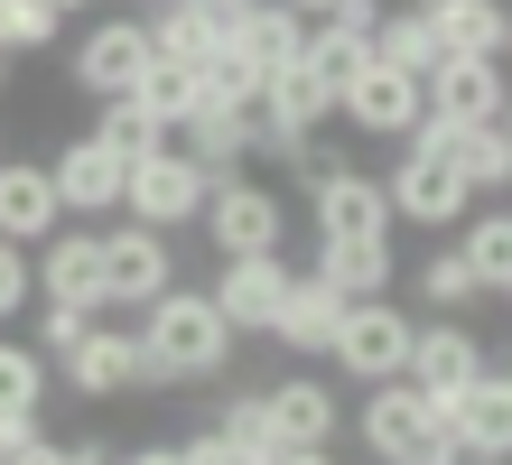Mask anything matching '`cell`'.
<instances>
[{"label": "cell", "mask_w": 512, "mask_h": 465, "mask_svg": "<svg viewBox=\"0 0 512 465\" xmlns=\"http://www.w3.org/2000/svg\"><path fill=\"white\" fill-rule=\"evenodd\" d=\"M233 363V326L205 289H159L140 307V391H187Z\"/></svg>", "instance_id": "cell-1"}, {"label": "cell", "mask_w": 512, "mask_h": 465, "mask_svg": "<svg viewBox=\"0 0 512 465\" xmlns=\"http://www.w3.org/2000/svg\"><path fill=\"white\" fill-rule=\"evenodd\" d=\"M354 438L373 447V465H475L466 438L438 419V400L391 372V382H364V410H354Z\"/></svg>", "instance_id": "cell-2"}, {"label": "cell", "mask_w": 512, "mask_h": 465, "mask_svg": "<svg viewBox=\"0 0 512 465\" xmlns=\"http://www.w3.org/2000/svg\"><path fill=\"white\" fill-rule=\"evenodd\" d=\"M382 186H391V214H401V224H429V233H447V224L475 214V186L457 177V159H447L438 140H410Z\"/></svg>", "instance_id": "cell-3"}, {"label": "cell", "mask_w": 512, "mask_h": 465, "mask_svg": "<svg viewBox=\"0 0 512 465\" xmlns=\"http://www.w3.org/2000/svg\"><path fill=\"white\" fill-rule=\"evenodd\" d=\"M205 196H215V177H205L187 149H149V159H131V186H122V214H140V224H159V233H177V224H196L205 214Z\"/></svg>", "instance_id": "cell-4"}, {"label": "cell", "mask_w": 512, "mask_h": 465, "mask_svg": "<svg viewBox=\"0 0 512 465\" xmlns=\"http://www.w3.org/2000/svg\"><path fill=\"white\" fill-rule=\"evenodd\" d=\"M196 224H205L215 252H280L289 205H280V186H261V177H215V196H205Z\"/></svg>", "instance_id": "cell-5"}, {"label": "cell", "mask_w": 512, "mask_h": 465, "mask_svg": "<svg viewBox=\"0 0 512 465\" xmlns=\"http://www.w3.org/2000/svg\"><path fill=\"white\" fill-rule=\"evenodd\" d=\"M410 317L391 307V289L382 298H354L345 307V326H336V345H326V363H345L354 382H391V372H410Z\"/></svg>", "instance_id": "cell-6"}, {"label": "cell", "mask_w": 512, "mask_h": 465, "mask_svg": "<svg viewBox=\"0 0 512 465\" xmlns=\"http://www.w3.org/2000/svg\"><path fill=\"white\" fill-rule=\"evenodd\" d=\"M159 289H177V233H159V224H112L103 233V298L112 307H149Z\"/></svg>", "instance_id": "cell-7"}, {"label": "cell", "mask_w": 512, "mask_h": 465, "mask_svg": "<svg viewBox=\"0 0 512 465\" xmlns=\"http://www.w3.org/2000/svg\"><path fill=\"white\" fill-rule=\"evenodd\" d=\"M149 56H159V47H149V19H94V28L75 38V66H66V75L94 93V103H112V93H140Z\"/></svg>", "instance_id": "cell-8"}, {"label": "cell", "mask_w": 512, "mask_h": 465, "mask_svg": "<svg viewBox=\"0 0 512 465\" xmlns=\"http://www.w3.org/2000/svg\"><path fill=\"white\" fill-rule=\"evenodd\" d=\"M289 261L280 252H224V270H215V289H205V298H215L224 307V326L233 335H270V317H280V298H289Z\"/></svg>", "instance_id": "cell-9"}, {"label": "cell", "mask_w": 512, "mask_h": 465, "mask_svg": "<svg viewBox=\"0 0 512 465\" xmlns=\"http://www.w3.org/2000/svg\"><path fill=\"white\" fill-rule=\"evenodd\" d=\"M485 363H494V345H485V335H475L466 317H429V326L410 335V382L429 391L438 410H447V400H457V391H466Z\"/></svg>", "instance_id": "cell-10"}, {"label": "cell", "mask_w": 512, "mask_h": 465, "mask_svg": "<svg viewBox=\"0 0 512 465\" xmlns=\"http://www.w3.org/2000/svg\"><path fill=\"white\" fill-rule=\"evenodd\" d=\"M336 112H345L364 140H410L419 112H429V93H419V75H401V66H382V56H373V66L336 93Z\"/></svg>", "instance_id": "cell-11"}, {"label": "cell", "mask_w": 512, "mask_h": 465, "mask_svg": "<svg viewBox=\"0 0 512 465\" xmlns=\"http://www.w3.org/2000/svg\"><path fill=\"white\" fill-rule=\"evenodd\" d=\"M438 419L466 438V456H475V465H512V372H503V363H485V372H475V382L447 400Z\"/></svg>", "instance_id": "cell-12"}, {"label": "cell", "mask_w": 512, "mask_h": 465, "mask_svg": "<svg viewBox=\"0 0 512 465\" xmlns=\"http://www.w3.org/2000/svg\"><path fill=\"white\" fill-rule=\"evenodd\" d=\"M66 372V391L75 400H122V391H140V326H84V345L56 363Z\"/></svg>", "instance_id": "cell-13"}, {"label": "cell", "mask_w": 512, "mask_h": 465, "mask_svg": "<svg viewBox=\"0 0 512 465\" xmlns=\"http://www.w3.org/2000/svg\"><path fill=\"white\" fill-rule=\"evenodd\" d=\"M47 168H56V205H66V214H122L131 159H122V149H103L94 131H84V140H66Z\"/></svg>", "instance_id": "cell-14"}, {"label": "cell", "mask_w": 512, "mask_h": 465, "mask_svg": "<svg viewBox=\"0 0 512 465\" xmlns=\"http://www.w3.org/2000/svg\"><path fill=\"white\" fill-rule=\"evenodd\" d=\"M410 140H438L475 196H512V140H503V121H438V112H419Z\"/></svg>", "instance_id": "cell-15"}, {"label": "cell", "mask_w": 512, "mask_h": 465, "mask_svg": "<svg viewBox=\"0 0 512 465\" xmlns=\"http://www.w3.org/2000/svg\"><path fill=\"white\" fill-rule=\"evenodd\" d=\"M28 261H38V298H75V307H94V317L112 307V298H103V233L56 224Z\"/></svg>", "instance_id": "cell-16"}, {"label": "cell", "mask_w": 512, "mask_h": 465, "mask_svg": "<svg viewBox=\"0 0 512 465\" xmlns=\"http://www.w3.org/2000/svg\"><path fill=\"white\" fill-rule=\"evenodd\" d=\"M419 93H429L438 121H494L512 75H503V56H438V66L419 75Z\"/></svg>", "instance_id": "cell-17"}, {"label": "cell", "mask_w": 512, "mask_h": 465, "mask_svg": "<svg viewBox=\"0 0 512 465\" xmlns=\"http://www.w3.org/2000/svg\"><path fill=\"white\" fill-rule=\"evenodd\" d=\"M308 224H317V242H345V233H391L401 214H391V186L382 177L336 168L326 186H308Z\"/></svg>", "instance_id": "cell-18"}, {"label": "cell", "mask_w": 512, "mask_h": 465, "mask_svg": "<svg viewBox=\"0 0 512 465\" xmlns=\"http://www.w3.org/2000/svg\"><path fill=\"white\" fill-rule=\"evenodd\" d=\"M56 224H66V205H56V168L47 159H0V233L38 252Z\"/></svg>", "instance_id": "cell-19"}, {"label": "cell", "mask_w": 512, "mask_h": 465, "mask_svg": "<svg viewBox=\"0 0 512 465\" xmlns=\"http://www.w3.org/2000/svg\"><path fill=\"white\" fill-rule=\"evenodd\" d=\"M177 149H187L205 177H243V159H252V112H243V103H215V93H205V103L177 121Z\"/></svg>", "instance_id": "cell-20"}, {"label": "cell", "mask_w": 512, "mask_h": 465, "mask_svg": "<svg viewBox=\"0 0 512 465\" xmlns=\"http://www.w3.org/2000/svg\"><path fill=\"white\" fill-rule=\"evenodd\" d=\"M345 289H336V279H326V270H308V279H289V298H280V317H270V335H280V345L289 354H326V345H336V326H345Z\"/></svg>", "instance_id": "cell-21"}, {"label": "cell", "mask_w": 512, "mask_h": 465, "mask_svg": "<svg viewBox=\"0 0 512 465\" xmlns=\"http://www.w3.org/2000/svg\"><path fill=\"white\" fill-rule=\"evenodd\" d=\"M261 400H270V428H280L289 447H336V428H345V400L326 391V382H308V372L270 382Z\"/></svg>", "instance_id": "cell-22"}, {"label": "cell", "mask_w": 512, "mask_h": 465, "mask_svg": "<svg viewBox=\"0 0 512 465\" xmlns=\"http://www.w3.org/2000/svg\"><path fill=\"white\" fill-rule=\"evenodd\" d=\"M317 270L336 279L345 298H382L391 279H401V252H391V233H345V242H317Z\"/></svg>", "instance_id": "cell-23"}, {"label": "cell", "mask_w": 512, "mask_h": 465, "mask_svg": "<svg viewBox=\"0 0 512 465\" xmlns=\"http://www.w3.org/2000/svg\"><path fill=\"white\" fill-rule=\"evenodd\" d=\"M419 19L438 28L447 56H503V0H419Z\"/></svg>", "instance_id": "cell-24"}, {"label": "cell", "mask_w": 512, "mask_h": 465, "mask_svg": "<svg viewBox=\"0 0 512 465\" xmlns=\"http://www.w3.org/2000/svg\"><path fill=\"white\" fill-rule=\"evenodd\" d=\"M224 47L261 56V66H289V56H308V19H298L289 0H252V10H243V28H233Z\"/></svg>", "instance_id": "cell-25"}, {"label": "cell", "mask_w": 512, "mask_h": 465, "mask_svg": "<svg viewBox=\"0 0 512 465\" xmlns=\"http://www.w3.org/2000/svg\"><path fill=\"white\" fill-rule=\"evenodd\" d=\"M215 428H224L233 465H280V456H289V438H280V428H270V400H261V391H233Z\"/></svg>", "instance_id": "cell-26"}, {"label": "cell", "mask_w": 512, "mask_h": 465, "mask_svg": "<svg viewBox=\"0 0 512 465\" xmlns=\"http://www.w3.org/2000/svg\"><path fill=\"white\" fill-rule=\"evenodd\" d=\"M308 66L345 93L354 75L373 66V28H354V19H308Z\"/></svg>", "instance_id": "cell-27"}, {"label": "cell", "mask_w": 512, "mask_h": 465, "mask_svg": "<svg viewBox=\"0 0 512 465\" xmlns=\"http://www.w3.org/2000/svg\"><path fill=\"white\" fill-rule=\"evenodd\" d=\"M38 410H47V354L0 326V419H38Z\"/></svg>", "instance_id": "cell-28"}, {"label": "cell", "mask_w": 512, "mask_h": 465, "mask_svg": "<svg viewBox=\"0 0 512 465\" xmlns=\"http://www.w3.org/2000/svg\"><path fill=\"white\" fill-rule=\"evenodd\" d=\"M373 56H382V66H401V75H429L447 47H438V28L419 19V10H382L373 19Z\"/></svg>", "instance_id": "cell-29"}, {"label": "cell", "mask_w": 512, "mask_h": 465, "mask_svg": "<svg viewBox=\"0 0 512 465\" xmlns=\"http://www.w3.org/2000/svg\"><path fill=\"white\" fill-rule=\"evenodd\" d=\"M94 140H103V149H122V159H149V149H168L177 131L140 103V93H112V103H103V121H94Z\"/></svg>", "instance_id": "cell-30"}, {"label": "cell", "mask_w": 512, "mask_h": 465, "mask_svg": "<svg viewBox=\"0 0 512 465\" xmlns=\"http://www.w3.org/2000/svg\"><path fill=\"white\" fill-rule=\"evenodd\" d=\"M466 270L485 279V289H512V205H494V214H466Z\"/></svg>", "instance_id": "cell-31"}, {"label": "cell", "mask_w": 512, "mask_h": 465, "mask_svg": "<svg viewBox=\"0 0 512 465\" xmlns=\"http://www.w3.org/2000/svg\"><path fill=\"white\" fill-rule=\"evenodd\" d=\"M149 47L177 56V66H205V56H215V19L187 10V0H159V10H149Z\"/></svg>", "instance_id": "cell-32"}, {"label": "cell", "mask_w": 512, "mask_h": 465, "mask_svg": "<svg viewBox=\"0 0 512 465\" xmlns=\"http://www.w3.org/2000/svg\"><path fill=\"white\" fill-rule=\"evenodd\" d=\"M140 103H149V112H159L168 131H177V121H187V112L205 103V66H177V56H149V75H140Z\"/></svg>", "instance_id": "cell-33"}, {"label": "cell", "mask_w": 512, "mask_h": 465, "mask_svg": "<svg viewBox=\"0 0 512 465\" xmlns=\"http://www.w3.org/2000/svg\"><path fill=\"white\" fill-rule=\"evenodd\" d=\"M419 298H429L438 317H466V307H475V298H494V289L466 270V252H429V261H419Z\"/></svg>", "instance_id": "cell-34"}, {"label": "cell", "mask_w": 512, "mask_h": 465, "mask_svg": "<svg viewBox=\"0 0 512 465\" xmlns=\"http://www.w3.org/2000/svg\"><path fill=\"white\" fill-rule=\"evenodd\" d=\"M205 93H215V103H261V93H270V66H261V56H243V47H215V56H205Z\"/></svg>", "instance_id": "cell-35"}, {"label": "cell", "mask_w": 512, "mask_h": 465, "mask_svg": "<svg viewBox=\"0 0 512 465\" xmlns=\"http://www.w3.org/2000/svg\"><path fill=\"white\" fill-rule=\"evenodd\" d=\"M56 28H66V10H47V0H0V47L10 56L56 47Z\"/></svg>", "instance_id": "cell-36"}, {"label": "cell", "mask_w": 512, "mask_h": 465, "mask_svg": "<svg viewBox=\"0 0 512 465\" xmlns=\"http://www.w3.org/2000/svg\"><path fill=\"white\" fill-rule=\"evenodd\" d=\"M84 326H94V307H75V298H38V354L47 363H66L84 345Z\"/></svg>", "instance_id": "cell-37"}, {"label": "cell", "mask_w": 512, "mask_h": 465, "mask_svg": "<svg viewBox=\"0 0 512 465\" xmlns=\"http://www.w3.org/2000/svg\"><path fill=\"white\" fill-rule=\"evenodd\" d=\"M19 307H38V261H28V242L0 233V326H10Z\"/></svg>", "instance_id": "cell-38"}, {"label": "cell", "mask_w": 512, "mask_h": 465, "mask_svg": "<svg viewBox=\"0 0 512 465\" xmlns=\"http://www.w3.org/2000/svg\"><path fill=\"white\" fill-rule=\"evenodd\" d=\"M280 168H289L298 186H326V177L345 168V149H336V140H317V131H298V140L280 149Z\"/></svg>", "instance_id": "cell-39"}, {"label": "cell", "mask_w": 512, "mask_h": 465, "mask_svg": "<svg viewBox=\"0 0 512 465\" xmlns=\"http://www.w3.org/2000/svg\"><path fill=\"white\" fill-rule=\"evenodd\" d=\"M10 465H75V456H66V438H47V428H38V438L10 447Z\"/></svg>", "instance_id": "cell-40"}, {"label": "cell", "mask_w": 512, "mask_h": 465, "mask_svg": "<svg viewBox=\"0 0 512 465\" xmlns=\"http://www.w3.org/2000/svg\"><path fill=\"white\" fill-rule=\"evenodd\" d=\"M177 456H187V465H233V447H224V428H205V438H177Z\"/></svg>", "instance_id": "cell-41"}, {"label": "cell", "mask_w": 512, "mask_h": 465, "mask_svg": "<svg viewBox=\"0 0 512 465\" xmlns=\"http://www.w3.org/2000/svg\"><path fill=\"white\" fill-rule=\"evenodd\" d=\"M187 10H205V19H215V47H224L233 28H243V10H252V0H187Z\"/></svg>", "instance_id": "cell-42"}, {"label": "cell", "mask_w": 512, "mask_h": 465, "mask_svg": "<svg viewBox=\"0 0 512 465\" xmlns=\"http://www.w3.org/2000/svg\"><path fill=\"white\" fill-rule=\"evenodd\" d=\"M122 465H187V456H177V447H168V438H159V447H131V456H122Z\"/></svg>", "instance_id": "cell-43"}, {"label": "cell", "mask_w": 512, "mask_h": 465, "mask_svg": "<svg viewBox=\"0 0 512 465\" xmlns=\"http://www.w3.org/2000/svg\"><path fill=\"white\" fill-rule=\"evenodd\" d=\"M19 438H38V419H0V465H10V447Z\"/></svg>", "instance_id": "cell-44"}, {"label": "cell", "mask_w": 512, "mask_h": 465, "mask_svg": "<svg viewBox=\"0 0 512 465\" xmlns=\"http://www.w3.org/2000/svg\"><path fill=\"white\" fill-rule=\"evenodd\" d=\"M280 465H336V447H289Z\"/></svg>", "instance_id": "cell-45"}, {"label": "cell", "mask_w": 512, "mask_h": 465, "mask_svg": "<svg viewBox=\"0 0 512 465\" xmlns=\"http://www.w3.org/2000/svg\"><path fill=\"white\" fill-rule=\"evenodd\" d=\"M289 10H298V19H326V10H336V0H289Z\"/></svg>", "instance_id": "cell-46"}, {"label": "cell", "mask_w": 512, "mask_h": 465, "mask_svg": "<svg viewBox=\"0 0 512 465\" xmlns=\"http://www.w3.org/2000/svg\"><path fill=\"white\" fill-rule=\"evenodd\" d=\"M494 121H503V140H512V93H503V112H494Z\"/></svg>", "instance_id": "cell-47"}, {"label": "cell", "mask_w": 512, "mask_h": 465, "mask_svg": "<svg viewBox=\"0 0 512 465\" xmlns=\"http://www.w3.org/2000/svg\"><path fill=\"white\" fill-rule=\"evenodd\" d=\"M503 75H512V19H503Z\"/></svg>", "instance_id": "cell-48"}, {"label": "cell", "mask_w": 512, "mask_h": 465, "mask_svg": "<svg viewBox=\"0 0 512 465\" xmlns=\"http://www.w3.org/2000/svg\"><path fill=\"white\" fill-rule=\"evenodd\" d=\"M47 10H66V19H75V10H84V0H47Z\"/></svg>", "instance_id": "cell-49"}, {"label": "cell", "mask_w": 512, "mask_h": 465, "mask_svg": "<svg viewBox=\"0 0 512 465\" xmlns=\"http://www.w3.org/2000/svg\"><path fill=\"white\" fill-rule=\"evenodd\" d=\"M0 84H10V47H0Z\"/></svg>", "instance_id": "cell-50"}, {"label": "cell", "mask_w": 512, "mask_h": 465, "mask_svg": "<svg viewBox=\"0 0 512 465\" xmlns=\"http://www.w3.org/2000/svg\"><path fill=\"white\" fill-rule=\"evenodd\" d=\"M0 159H10V149H0Z\"/></svg>", "instance_id": "cell-51"}, {"label": "cell", "mask_w": 512, "mask_h": 465, "mask_svg": "<svg viewBox=\"0 0 512 465\" xmlns=\"http://www.w3.org/2000/svg\"><path fill=\"white\" fill-rule=\"evenodd\" d=\"M503 298H512V289H503Z\"/></svg>", "instance_id": "cell-52"}]
</instances>
